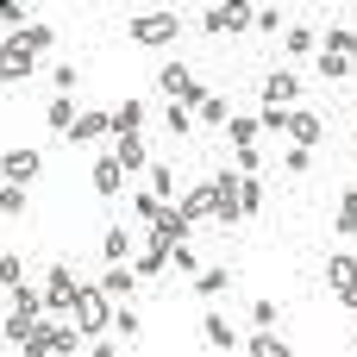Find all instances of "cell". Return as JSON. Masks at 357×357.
Masks as SVG:
<instances>
[{"label":"cell","mask_w":357,"mask_h":357,"mask_svg":"<svg viewBox=\"0 0 357 357\" xmlns=\"http://www.w3.org/2000/svg\"><path fill=\"white\" fill-rule=\"evenodd\" d=\"M75 345H82L75 320H56V314H44V320L31 326V339H25V357H69Z\"/></svg>","instance_id":"cell-1"},{"label":"cell","mask_w":357,"mask_h":357,"mask_svg":"<svg viewBox=\"0 0 357 357\" xmlns=\"http://www.w3.org/2000/svg\"><path fill=\"white\" fill-rule=\"evenodd\" d=\"M69 320H75V333H107V326H113V295H107L100 282H82Z\"/></svg>","instance_id":"cell-2"},{"label":"cell","mask_w":357,"mask_h":357,"mask_svg":"<svg viewBox=\"0 0 357 357\" xmlns=\"http://www.w3.org/2000/svg\"><path fill=\"white\" fill-rule=\"evenodd\" d=\"M157 82H163V94H169V100H182V107H201V100H207V88L195 82V69H188V63H163V75H157Z\"/></svg>","instance_id":"cell-3"},{"label":"cell","mask_w":357,"mask_h":357,"mask_svg":"<svg viewBox=\"0 0 357 357\" xmlns=\"http://www.w3.org/2000/svg\"><path fill=\"white\" fill-rule=\"evenodd\" d=\"M144 232H151V245H157V251H176V245H188V232H195V226H188V213H182V207H163Z\"/></svg>","instance_id":"cell-4"},{"label":"cell","mask_w":357,"mask_h":357,"mask_svg":"<svg viewBox=\"0 0 357 357\" xmlns=\"http://www.w3.org/2000/svg\"><path fill=\"white\" fill-rule=\"evenodd\" d=\"M213 220L220 226H238L245 220V207H238V169H220L213 176Z\"/></svg>","instance_id":"cell-5"},{"label":"cell","mask_w":357,"mask_h":357,"mask_svg":"<svg viewBox=\"0 0 357 357\" xmlns=\"http://www.w3.org/2000/svg\"><path fill=\"white\" fill-rule=\"evenodd\" d=\"M75 295H82V282L56 264L50 270V282H44V314H56V320H69V307H75Z\"/></svg>","instance_id":"cell-6"},{"label":"cell","mask_w":357,"mask_h":357,"mask_svg":"<svg viewBox=\"0 0 357 357\" xmlns=\"http://www.w3.org/2000/svg\"><path fill=\"white\" fill-rule=\"evenodd\" d=\"M31 69H38V56L6 31V38H0V82H31Z\"/></svg>","instance_id":"cell-7"},{"label":"cell","mask_w":357,"mask_h":357,"mask_svg":"<svg viewBox=\"0 0 357 357\" xmlns=\"http://www.w3.org/2000/svg\"><path fill=\"white\" fill-rule=\"evenodd\" d=\"M126 31H132L138 44H169V38H176L182 25H176V13H138V19L126 25Z\"/></svg>","instance_id":"cell-8"},{"label":"cell","mask_w":357,"mask_h":357,"mask_svg":"<svg viewBox=\"0 0 357 357\" xmlns=\"http://www.w3.org/2000/svg\"><path fill=\"white\" fill-rule=\"evenodd\" d=\"M257 88H264V107H289V113H295V100H301V75H295V69H276V75H264Z\"/></svg>","instance_id":"cell-9"},{"label":"cell","mask_w":357,"mask_h":357,"mask_svg":"<svg viewBox=\"0 0 357 357\" xmlns=\"http://www.w3.org/2000/svg\"><path fill=\"white\" fill-rule=\"evenodd\" d=\"M251 19H257V6H207V31H251Z\"/></svg>","instance_id":"cell-10"},{"label":"cell","mask_w":357,"mask_h":357,"mask_svg":"<svg viewBox=\"0 0 357 357\" xmlns=\"http://www.w3.org/2000/svg\"><path fill=\"white\" fill-rule=\"evenodd\" d=\"M326 276H333V289H339V301H345V307L357 314V257H345V251H339V257L326 264Z\"/></svg>","instance_id":"cell-11"},{"label":"cell","mask_w":357,"mask_h":357,"mask_svg":"<svg viewBox=\"0 0 357 357\" xmlns=\"http://www.w3.org/2000/svg\"><path fill=\"white\" fill-rule=\"evenodd\" d=\"M100 138H113V113H82L69 126V144H100Z\"/></svg>","instance_id":"cell-12"},{"label":"cell","mask_w":357,"mask_h":357,"mask_svg":"<svg viewBox=\"0 0 357 357\" xmlns=\"http://www.w3.org/2000/svg\"><path fill=\"white\" fill-rule=\"evenodd\" d=\"M119 188H126V163H119L113 151H107V157H94V195H107V201H113Z\"/></svg>","instance_id":"cell-13"},{"label":"cell","mask_w":357,"mask_h":357,"mask_svg":"<svg viewBox=\"0 0 357 357\" xmlns=\"http://www.w3.org/2000/svg\"><path fill=\"white\" fill-rule=\"evenodd\" d=\"M320 132H326V126H320V113H307V107H295V113H289V138H295L301 151H314V144H320Z\"/></svg>","instance_id":"cell-14"},{"label":"cell","mask_w":357,"mask_h":357,"mask_svg":"<svg viewBox=\"0 0 357 357\" xmlns=\"http://www.w3.org/2000/svg\"><path fill=\"white\" fill-rule=\"evenodd\" d=\"M113 157L126 163V176H132V169H151V151H144L138 132H119V138H113Z\"/></svg>","instance_id":"cell-15"},{"label":"cell","mask_w":357,"mask_h":357,"mask_svg":"<svg viewBox=\"0 0 357 357\" xmlns=\"http://www.w3.org/2000/svg\"><path fill=\"white\" fill-rule=\"evenodd\" d=\"M38 169H44L38 151H6V157H0V176H6V182H31Z\"/></svg>","instance_id":"cell-16"},{"label":"cell","mask_w":357,"mask_h":357,"mask_svg":"<svg viewBox=\"0 0 357 357\" xmlns=\"http://www.w3.org/2000/svg\"><path fill=\"white\" fill-rule=\"evenodd\" d=\"M144 176H151V188H157V201H169V207H176V201H182V176H176V169H169V163H151V169H144Z\"/></svg>","instance_id":"cell-17"},{"label":"cell","mask_w":357,"mask_h":357,"mask_svg":"<svg viewBox=\"0 0 357 357\" xmlns=\"http://www.w3.org/2000/svg\"><path fill=\"white\" fill-rule=\"evenodd\" d=\"M176 207H182V213H188V226H201V220H207V213H213V182H201V188H188V195H182V201H176Z\"/></svg>","instance_id":"cell-18"},{"label":"cell","mask_w":357,"mask_h":357,"mask_svg":"<svg viewBox=\"0 0 357 357\" xmlns=\"http://www.w3.org/2000/svg\"><path fill=\"white\" fill-rule=\"evenodd\" d=\"M195 119H201V126H220V132H226V126H232V100H226V94H207V100L195 107Z\"/></svg>","instance_id":"cell-19"},{"label":"cell","mask_w":357,"mask_h":357,"mask_svg":"<svg viewBox=\"0 0 357 357\" xmlns=\"http://www.w3.org/2000/svg\"><path fill=\"white\" fill-rule=\"evenodd\" d=\"M320 50H333V56H351V63H357V31H351V25H333V31H320Z\"/></svg>","instance_id":"cell-20"},{"label":"cell","mask_w":357,"mask_h":357,"mask_svg":"<svg viewBox=\"0 0 357 357\" xmlns=\"http://www.w3.org/2000/svg\"><path fill=\"white\" fill-rule=\"evenodd\" d=\"M44 119H50V132H63V138H69V126H75V119H82V107H75V100H69V94H56V100H50V113H44Z\"/></svg>","instance_id":"cell-21"},{"label":"cell","mask_w":357,"mask_h":357,"mask_svg":"<svg viewBox=\"0 0 357 357\" xmlns=\"http://www.w3.org/2000/svg\"><path fill=\"white\" fill-rule=\"evenodd\" d=\"M100 289H107L113 301H126V295L138 289V270H126V264H107V282H100Z\"/></svg>","instance_id":"cell-22"},{"label":"cell","mask_w":357,"mask_h":357,"mask_svg":"<svg viewBox=\"0 0 357 357\" xmlns=\"http://www.w3.org/2000/svg\"><path fill=\"white\" fill-rule=\"evenodd\" d=\"M6 295H13V314H19V320H44V295H38V289L19 282V289H6Z\"/></svg>","instance_id":"cell-23"},{"label":"cell","mask_w":357,"mask_h":357,"mask_svg":"<svg viewBox=\"0 0 357 357\" xmlns=\"http://www.w3.org/2000/svg\"><path fill=\"white\" fill-rule=\"evenodd\" d=\"M201 339H207V351H232L238 345V333L220 320V314H207V326H201Z\"/></svg>","instance_id":"cell-24"},{"label":"cell","mask_w":357,"mask_h":357,"mask_svg":"<svg viewBox=\"0 0 357 357\" xmlns=\"http://www.w3.org/2000/svg\"><path fill=\"white\" fill-rule=\"evenodd\" d=\"M138 126H144V100H119L113 107V138L119 132H138Z\"/></svg>","instance_id":"cell-25"},{"label":"cell","mask_w":357,"mask_h":357,"mask_svg":"<svg viewBox=\"0 0 357 357\" xmlns=\"http://www.w3.org/2000/svg\"><path fill=\"white\" fill-rule=\"evenodd\" d=\"M226 138H232V144L245 151V144H257V138H264V126H257L251 113H232V126H226Z\"/></svg>","instance_id":"cell-26"},{"label":"cell","mask_w":357,"mask_h":357,"mask_svg":"<svg viewBox=\"0 0 357 357\" xmlns=\"http://www.w3.org/2000/svg\"><path fill=\"white\" fill-rule=\"evenodd\" d=\"M314 69H320L326 82H345V75H357L351 56H333V50H314Z\"/></svg>","instance_id":"cell-27"},{"label":"cell","mask_w":357,"mask_h":357,"mask_svg":"<svg viewBox=\"0 0 357 357\" xmlns=\"http://www.w3.org/2000/svg\"><path fill=\"white\" fill-rule=\"evenodd\" d=\"M245 351H251V357H289V345H282L276 333H264V326H257V333L245 339Z\"/></svg>","instance_id":"cell-28"},{"label":"cell","mask_w":357,"mask_h":357,"mask_svg":"<svg viewBox=\"0 0 357 357\" xmlns=\"http://www.w3.org/2000/svg\"><path fill=\"white\" fill-rule=\"evenodd\" d=\"M13 38H19V44H25V50H31V56H38V50H50V44H56V31H50V25H38V19H31V25H25V31H13Z\"/></svg>","instance_id":"cell-29"},{"label":"cell","mask_w":357,"mask_h":357,"mask_svg":"<svg viewBox=\"0 0 357 357\" xmlns=\"http://www.w3.org/2000/svg\"><path fill=\"white\" fill-rule=\"evenodd\" d=\"M238 207H245V220L264 213V182H257V176H238Z\"/></svg>","instance_id":"cell-30"},{"label":"cell","mask_w":357,"mask_h":357,"mask_svg":"<svg viewBox=\"0 0 357 357\" xmlns=\"http://www.w3.org/2000/svg\"><path fill=\"white\" fill-rule=\"evenodd\" d=\"M195 289L213 301V295H226V289H232V270H220V264H213V270H201V276H195Z\"/></svg>","instance_id":"cell-31"},{"label":"cell","mask_w":357,"mask_h":357,"mask_svg":"<svg viewBox=\"0 0 357 357\" xmlns=\"http://www.w3.org/2000/svg\"><path fill=\"white\" fill-rule=\"evenodd\" d=\"M339 238H357V188L339 195Z\"/></svg>","instance_id":"cell-32"},{"label":"cell","mask_w":357,"mask_h":357,"mask_svg":"<svg viewBox=\"0 0 357 357\" xmlns=\"http://www.w3.org/2000/svg\"><path fill=\"white\" fill-rule=\"evenodd\" d=\"M163 207H169V201H157V188H138V195H132V213H138L144 226H151V220H157Z\"/></svg>","instance_id":"cell-33"},{"label":"cell","mask_w":357,"mask_h":357,"mask_svg":"<svg viewBox=\"0 0 357 357\" xmlns=\"http://www.w3.org/2000/svg\"><path fill=\"white\" fill-rule=\"evenodd\" d=\"M13 213H25V188L0 176V220H13Z\"/></svg>","instance_id":"cell-34"},{"label":"cell","mask_w":357,"mask_h":357,"mask_svg":"<svg viewBox=\"0 0 357 357\" xmlns=\"http://www.w3.org/2000/svg\"><path fill=\"white\" fill-rule=\"evenodd\" d=\"M282 44H289V56H314V25H295Z\"/></svg>","instance_id":"cell-35"},{"label":"cell","mask_w":357,"mask_h":357,"mask_svg":"<svg viewBox=\"0 0 357 357\" xmlns=\"http://www.w3.org/2000/svg\"><path fill=\"white\" fill-rule=\"evenodd\" d=\"M163 264H169V251H157V245H151V251H144V257H138L132 270H138V282H151V276H157Z\"/></svg>","instance_id":"cell-36"},{"label":"cell","mask_w":357,"mask_h":357,"mask_svg":"<svg viewBox=\"0 0 357 357\" xmlns=\"http://www.w3.org/2000/svg\"><path fill=\"white\" fill-rule=\"evenodd\" d=\"M163 119H169V132H195V107H182V100H169Z\"/></svg>","instance_id":"cell-37"},{"label":"cell","mask_w":357,"mask_h":357,"mask_svg":"<svg viewBox=\"0 0 357 357\" xmlns=\"http://www.w3.org/2000/svg\"><path fill=\"white\" fill-rule=\"evenodd\" d=\"M257 126H264V138H270V132H289V107H264Z\"/></svg>","instance_id":"cell-38"},{"label":"cell","mask_w":357,"mask_h":357,"mask_svg":"<svg viewBox=\"0 0 357 357\" xmlns=\"http://www.w3.org/2000/svg\"><path fill=\"white\" fill-rule=\"evenodd\" d=\"M100 251H107V264H126V251H132V238H126V232H107V238H100Z\"/></svg>","instance_id":"cell-39"},{"label":"cell","mask_w":357,"mask_h":357,"mask_svg":"<svg viewBox=\"0 0 357 357\" xmlns=\"http://www.w3.org/2000/svg\"><path fill=\"white\" fill-rule=\"evenodd\" d=\"M282 169H289V176H307V169H314V151H301V144H295V151L282 157Z\"/></svg>","instance_id":"cell-40"},{"label":"cell","mask_w":357,"mask_h":357,"mask_svg":"<svg viewBox=\"0 0 357 357\" xmlns=\"http://www.w3.org/2000/svg\"><path fill=\"white\" fill-rule=\"evenodd\" d=\"M257 169H264V151L245 144V151H238V176H257Z\"/></svg>","instance_id":"cell-41"},{"label":"cell","mask_w":357,"mask_h":357,"mask_svg":"<svg viewBox=\"0 0 357 357\" xmlns=\"http://www.w3.org/2000/svg\"><path fill=\"white\" fill-rule=\"evenodd\" d=\"M0 282L19 289V282H25V264H19V257H0Z\"/></svg>","instance_id":"cell-42"},{"label":"cell","mask_w":357,"mask_h":357,"mask_svg":"<svg viewBox=\"0 0 357 357\" xmlns=\"http://www.w3.org/2000/svg\"><path fill=\"white\" fill-rule=\"evenodd\" d=\"M0 25H19V31H25L31 19H25V6H19V0H0Z\"/></svg>","instance_id":"cell-43"},{"label":"cell","mask_w":357,"mask_h":357,"mask_svg":"<svg viewBox=\"0 0 357 357\" xmlns=\"http://www.w3.org/2000/svg\"><path fill=\"white\" fill-rule=\"evenodd\" d=\"M276 25H282V13H276V6H257V19H251V31H276Z\"/></svg>","instance_id":"cell-44"},{"label":"cell","mask_w":357,"mask_h":357,"mask_svg":"<svg viewBox=\"0 0 357 357\" xmlns=\"http://www.w3.org/2000/svg\"><path fill=\"white\" fill-rule=\"evenodd\" d=\"M75 82H82V69H75V63H56V94H69Z\"/></svg>","instance_id":"cell-45"},{"label":"cell","mask_w":357,"mask_h":357,"mask_svg":"<svg viewBox=\"0 0 357 357\" xmlns=\"http://www.w3.org/2000/svg\"><path fill=\"white\" fill-rule=\"evenodd\" d=\"M169 264H176V270H188V276H201V264H195V251H188V245H176V251H169Z\"/></svg>","instance_id":"cell-46"},{"label":"cell","mask_w":357,"mask_h":357,"mask_svg":"<svg viewBox=\"0 0 357 357\" xmlns=\"http://www.w3.org/2000/svg\"><path fill=\"white\" fill-rule=\"evenodd\" d=\"M113 333H119V339H132V333H138V314H132V307H119V314H113Z\"/></svg>","instance_id":"cell-47"},{"label":"cell","mask_w":357,"mask_h":357,"mask_svg":"<svg viewBox=\"0 0 357 357\" xmlns=\"http://www.w3.org/2000/svg\"><path fill=\"white\" fill-rule=\"evenodd\" d=\"M351 351H357V333H351Z\"/></svg>","instance_id":"cell-48"},{"label":"cell","mask_w":357,"mask_h":357,"mask_svg":"<svg viewBox=\"0 0 357 357\" xmlns=\"http://www.w3.org/2000/svg\"><path fill=\"white\" fill-rule=\"evenodd\" d=\"M0 345H6V333H0Z\"/></svg>","instance_id":"cell-49"},{"label":"cell","mask_w":357,"mask_h":357,"mask_svg":"<svg viewBox=\"0 0 357 357\" xmlns=\"http://www.w3.org/2000/svg\"><path fill=\"white\" fill-rule=\"evenodd\" d=\"M351 69H357V63H351Z\"/></svg>","instance_id":"cell-50"}]
</instances>
